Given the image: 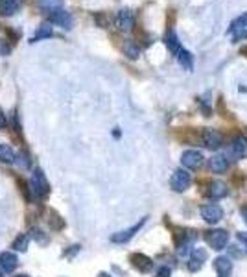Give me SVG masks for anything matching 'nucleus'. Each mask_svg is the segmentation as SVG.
I'll use <instances>...</instances> for the list:
<instances>
[{
    "instance_id": "nucleus-35",
    "label": "nucleus",
    "mask_w": 247,
    "mask_h": 277,
    "mask_svg": "<svg viewBox=\"0 0 247 277\" xmlns=\"http://www.w3.org/2000/svg\"><path fill=\"white\" fill-rule=\"evenodd\" d=\"M17 2H19V0H17ZM20 2H24V0H20Z\"/></svg>"
},
{
    "instance_id": "nucleus-15",
    "label": "nucleus",
    "mask_w": 247,
    "mask_h": 277,
    "mask_svg": "<svg viewBox=\"0 0 247 277\" xmlns=\"http://www.w3.org/2000/svg\"><path fill=\"white\" fill-rule=\"evenodd\" d=\"M17 255L11 253V251H4V253H0V266L4 270L6 273L13 272L15 268H17Z\"/></svg>"
},
{
    "instance_id": "nucleus-23",
    "label": "nucleus",
    "mask_w": 247,
    "mask_h": 277,
    "mask_svg": "<svg viewBox=\"0 0 247 277\" xmlns=\"http://www.w3.org/2000/svg\"><path fill=\"white\" fill-rule=\"evenodd\" d=\"M124 54L129 57V59H138V56H140V48H138V45H135L133 41H126L122 47Z\"/></svg>"
},
{
    "instance_id": "nucleus-21",
    "label": "nucleus",
    "mask_w": 247,
    "mask_h": 277,
    "mask_svg": "<svg viewBox=\"0 0 247 277\" xmlns=\"http://www.w3.org/2000/svg\"><path fill=\"white\" fill-rule=\"evenodd\" d=\"M245 28H247V11H245V13H242L240 17H238V19H234L233 23H231V26H229L227 32L229 33H234V35H236V33L243 32Z\"/></svg>"
},
{
    "instance_id": "nucleus-6",
    "label": "nucleus",
    "mask_w": 247,
    "mask_h": 277,
    "mask_svg": "<svg viewBox=\"0 0 247 277\" xmlns=\"http://www.w3.org/2000/svg\"><path fill=\"white\" fill-rule=\"evenodd\" d=\"M181 163H183V166L188 170L200 168L201 164H203V154L197 150H186L185 154L181 155Z\"/></svg>"
},
{
    "instance_id": "nucleus-9",
    "label": "nucleus",
    "mask_w": 247,
    "mask_h": 277,
    "mask_svg": "<svg viewBox=\"0 0 247 277\" xmlns=\"http://www.w3.org/2000/svg\"><path fill=\"white\" fill-rule=\"evenodd\" d=\"M48 20L52 24H57V26H61V28H72V17L68 11H65V8L63 10H56L52 11V13H48Z\"/></svg>"
},
{
    "instance_id": "nucleus-16",
    "label": "nucleus",
    "mask_w": 247,
    "mask_h": 277,
    "mask_svg": "<svg viewBox=\"0 0 247 277\" xmlns=\"http://www.w3.org/2000/svg\"><path fill=\"white\" fill-rule=\"evenodd\" d=\"M214 270L219 273V277H227L233 272V263L229 257H218L214 261Z\"/></svg>"
},
{
    "instance_id": "nucleus-4",
    "label": "nucleus",
    "mask_w": 247,
    "mask_h": 277,
    "mask_svg": "<svg viewBox=\"0 0 247 277\" xmlns=\"http://www.w3.org/2000/svg\"><path fill=\"white\" fill-rule=\"evenodd\" d=\"M229 157L234 161H240V159H245L247 157V139L245 137H236L231 146H229Z\"/></svg>"
},
{
    "instance_id": "nucleus-19",
    "label": "nucleus",
    "mask_w": 247,
    "mask_h": 277,
    "mask_svg": "<svg viewBox=\"0 0 247 277\" xmlns=\"http://www.w3.org/2000/svg\"><path fill=\"white\" fill-rule=\"evenodd\" d=\"M37 6L44 13H52L56 10H63L65 4H63V0H37Z\"/></svg>"
},
{
    "instance_id": "nucleus-30",
    "label": "nucleus",
    "mask_w": 247,
    "mask_h": 277,
    "mask_svg": "<svg viewBox=\"0 0 247 277\" xmlns=\"http://www.w3.org/2000/svg\"><path fill=\"white\" fill-rule=\"evenodd\" d=\"M243 39H247V30H243V32L236 33V35H234V41H233V42H240V41H243Z\"/></svg>"
},
{
    "instance_id": "nucleus-14",
    "label": "nucleus",
    "mask_w": 247,
    "mask_h": 277,
    "mask_svg": "<svg viewBox=\"0 0 247 277\" xmlns=\"http://www.w3.org/2000/svg\"><path fill=\"white\" fill-rule=\"evenodd\" d=\"M209 166H210V170H212L214 174H224L225 170H227V166H229V161H227V157H225V155L218 154V155H214V157H210Z\"/></svg>"
},
{
    "instance_id": "nucleus-31",
    "label": "nucleus",
    "mask_w": 247,
    "mask_h": 277,
    "mask_svg": "<svg viewBox=\"0 0 247 277\" xmlns=\"http://www.w3.org/2000/svg\"><path fill=\"white\" fill-rule=\"evenodd\" d=\"M238 240L242 242L243 246H245V249H247V233H238Z\"/></svg>"
},
{
    "instance_id": "nucleus-32",
    "label": "nucleus",
    "mask_w": 247,
    "mask_h": 277,
    "mask_svg": "<svg viewBox=\"0 0 247 277\" xmlns=\"http://www.w3.org/2000/svg\"><path fill=\"white\" fill-rule=\"evenodd\" d=\"M0 127H6V115L2 113V109H0Z\"/></svg>"
},
{
    "instance_id": "nucleus-29",
    "label": "nucleus",
    "mask_w": 247,
    "mask_h": 277,
    "mask_svg": "<svg viewBox=\"0 0 247 277\" xmlns=\"http://www.w3.org/2000/svg\"><path fill=\"white\" fill-rule=\"evenodd\" d=\"M170 275H171V272H170V268H168V266H162V268H159L157 277H170Z\"/></svg>"
},
{
    "instance_id": "nucleus-36",
    "label": "nucleus",
    "mask_w": 247,
    "mask_h": 277,
    "mask_svg": "<svg viewBox=\"0 0 247 277\" xmlns=\"http://www.w3.org/2000/svg\"><path fill=\"white\" fill-rule=\"evenodd\" d=\"M0 277H2V273H0Z\"/></svg>"
},
{
    "instance_id": "nucleus-22",
    "label": "nucleus",
    "mask_w": 247,
    "mask_h": 277,
    "mask_svg": "<svg viewBox=\"0 0 247 277\" xmlns=\"http://www.w3.org/2000/svg\"><path fill=\"white\" fill-rule=\"evenodd\" d=\"M50 37H52V26L48 23H44L39 26V30L34 33V37L30 39V42H37L41 41V39H50Z\"/></svg>"
},
{
    "instance_id": "nucleus-10",
    "label": "nucleus",
    "mask_w": 247,
    "mask_h": 277,
    "mask_svg": "<svg viewBox=\"0 0 247 277\" xmlns=\"http://www.w3.org/2000/svg\"><path fill=\"white\" fill-rule=\"evenodd\" d=\"M146 224V218H142V220L138 222V224H135L133 227H129V229L126 231H120V233H114L113 237H111V242H116V244H124V242H128V240H131L135 237V233H137L140 227Z\"/></svg>"
},
{
    "instance_id": "nucleus-24",
    "label": "nucleus",
    "mask_w": 247,
    "mask_h": 277,
    "mask_svg": "<svg viewBox=\"0 0 247 277\" xmlns=\"http://www.w3.org/2000/svg\"><path fill=\"white\" fill-rule=\"evenodd\" d=\"M15 159H17V157H15L13 150H11L10 146L0 144V161L6 164H11V163H15Z\"/></svg>"
},
{
    "instance_id": "nucleus-12",
    "label": "nucleus",
    "mask_w": 247,
    "mask_h": 277,
    "mask_svg": "<svg viewBox=\"0 0 247 277\" xmlns=\"http://www.w3.org/2000/svg\"><path fill=\"white\" fill-rule=\"evenodd\" d=\"M205 261H207V251H205L203 248L192 249L190 261H188V270H190V272H197V270H201Z\"/></svg>"
},
{
    "instance_id": "nucleus-28",
    "label": "nucleus",
    "mask_w": 247,
    "mask_h": 277,
    "mask_svg": "<svg viewBox=\"0 0 247 277\" xmlns=\"http://www.w3.org/2000/svg\"><path fill=\"white\" fill-rule=\"evenodd\" d=\"M11 45L8 41H4V39H0V56H10L11 54Z\"/></svg>"
},
{
    "instance_id": "nucleus-2",
    "label": "nucleus",
    "mask_w": 247,
    "mask_h": 277,
    "mask_svg": "<svg viewBox=\"0 0 247 277\" xmlns=\"http://www.w3.org/2000/svg\"><path fill=\"white\" fill-rule=\"evenodd\" d=\"M201 141L203 144L209 148V150H219L224 146V137L218 130H212V127H205L201 132Z\"/></svg>"
},
{
    "instance_id": "nucleus-7",
    "label": "nucleus",
    "mask_w": 247,
    "mask_h": 277,
    "mask_svg": "<svg viewBox=\"0 0 247 277\" xmlns=\"http://www.w3.org/2000/svg\"><path fill=\"white\" fill-rule=\"evenodd\" d=\"M200 212L205 218V222H209V224H218V222L224 218V209L219 205H216V203H212V205H203L200 209Z\"/></svg>"
},
{
    "instance_id": "nucleus-34",
    "label": "nucleus",
    "mask_w": 247,
    "mask_h": 277,
    "mask_svg": "<svg viewBox=\"0 0 247 277\" xmlns=\"http://www.w3.org/2000/svg\"><path fill=\"white\" fill-rule=\"evenodd\" d=\"M17 277H30V275H24V273H22V275H17Z\"/></svg>"
},
{
    "instance_id": "nucleus-3",
    "label": "nucleus",
    "mask_w": 247,
    "mask_h": 277,
    "mask_svg": "<svg viewBox=\"0 0 247 277\" xmlns=\"http://www.w3.org/2000/svg\"><path fill=\"white\" fill-rule=\"evenodd\" d=\"M205 240L207 244L214 249H224L229 242V235L225 229H210L205 233Z\"/></svg>"
},
{
    "instance_id": "nucleus-8",
    "label": "nucleus",
    "mask_w": 247,
    "mask_h": 277,
    "mask_svg": "<svg viewBox=\"0 0 247 277\" xmlns=\"http://www.w3.org/2000/svg\"><path fill=\"white\" fill-rule=\"evenodd\" d=\"M135 26V17L133 13L129 10H120L118 15H116V28L120 30V32H131Z\"/></svg>"
},
{
    "instance_id": "nucleus-17",
    "label": "nucleus",
    "mask_w": 247,
    "mask_h": 277,
    "mask_svg": "<svg viewBox=\"0 0 247 277\" xmlns=\"http://www.w3.org/2000/svg\"><path fill=\"white\" fill-rule=\"evenodd\" d=\"M164 42H166L168 50L171 52V56L177 57V54H179V52L183 50V47H181V42H179V39H177V35H176V32H174V30H170V32L166 33V37H164Z\"/></svg>"
},
{
    "instance_id": "nucleus-18",
    "label": "nucleus",
    "mask_w": 247,
    "mask_h": 277,
    "mask_svg": "<svg viewBox=\"0 0 247 277\" xmlns=\"http://www.w3.org/2000/svg\"><path fill=\"white\" fill-rule=\"evenodd\" d=\"M19 11V2L17 0H0V15L2 17H11Z\"/></svg>"
},
{
    "instance_id": "nucleus-26",
    "label": "nucleus",
    "mask_w": 247,
    "mask_h": 277,
    "mask_svg": "<svg viewBox=\"0 0 247 277\" xmlns=\"http://www.w3.org/2000/svg\"><path fill=\"white\" fill-rule=\"evenodd\" d=\"M17 163H19V166H22V168H28L30 166V157L26 152H20L19 155H17Z\"/></svg>"
},
{
    "instance_id": "nucleus-1",
    "label": "nucleus",
    "mask_w": 247,
    "mask_h": 277,
    "mask_svg": "<svg viewBox=\"0 0 247 277\" xmlns=\"http://www.w3.org/2000/svg\"><path fill=\"white\" fill-rule=\"evenodd\" d=\"M30 188H32V193L39 198H44L48 193H50V185H48L46 176L43 174V170L41 168H35L34 176L30 179Z\"/></svg>"
},
{
    "instance_id": "nucleus-5",
    "label": "nucleus",
    "mask_w": 247,
    "mask_h": 277,
    "mask_svg": "<svg viewBox=\"0 0 247 277\" xmlns=\"http://www.w3.org/2000/svg\"><path fill=\"white\" fill-rule=\"evenodd\" d=\"M170 187L176 193H185L186 188L190 187V174L186 170H176L170 179Z\"/></svg>"
},
{
    "instance_id": "nucleus-33",
    "label": "nucleus",
    "mask_w": 247,
    "mask_h": 277,
    "mask_svg": "<svg viewBox=\"0 0 247 277\" xmlns=\"http://www.w3.org/2000/svg\"><path fill=\"white\" fill-rule=\"evenodd\" d=\"M242 216H243V220H245V224H247V207H243V209H242Z\"/></svg>"
},
{
    "instance_id": "nucleus-13",
    "label": "nucleus",
    "mask_w": 247,
    "mask_h": 277,
    "mask_svg": "<svg viewBox=\"0 0 247 277\" xmlns=\"http://www.w3.org/2000/svg\"><path fill=\"white\" fill-rule=\"evenodd\" d=\"M131 264H133L135 268H137L138 272H150L153 268V263H152V259L150 257H146V255H142V253H135V255H131Z\"/></svg>"
},
{
    "instance_id": "nucleus-27",
    "label": "nucleus",
    "mask_w": 247,
    "mask_h": 277,
    "mask_svg": "<svg viewBox=\"0 0 247 277\" xmlns=\"http://www.w3.org/2000/svg\"><path fill=\"white\" fill-rule=\"evenodd\" d=\"M94 20H96V24H98L100 28H107V26H109V19H107L104 13H96Z\"/></svg>"
},
{
    "instance_id": "nucleus-25",
    "label": "nucleus",
    "mask_w": 247,
    "mask_h": 277,
    "mask_svg": "<svg viewBox=\"0 0 247 277\" xmlns=\"http://www.w3.org/2000/svg\"><path fill=\"white\" fill-rule=\"evenodd\" d=\"M28 242L30 239L26 235L17 237V240L13 242V249H17V251H26V249H28Z\"/></svg>"
},
{
    "instance_id": "nucleus-20",
    "label": "nucleus",
    "mask_w": 247,
    "mask_h": 277,
    "mask_svg": "<svg viewBox=\"0 0 247 277\" xmlns=\"http://www.w3.org/2000/svg\"><path fill=\"white\" fill-rule=\"evenodd\" d=\"M177 61H179V65L185 69V71H192L194 69V57H192V54L188 50H183L177 54Z\"/></svg>"
},
{
    "instance_id": "nucleus-11",
    "label": "nucleus",
    "mask_w": 247,
    "mask_h": 277,
    "mask_svg": "<svg viewBox=\"0 0 247 277\" xmlns=\"http://www.w3.org/2000/svg\"><path fill=\"white\" fill-rule=\"evenodd\" d=\"M227 194H229V188L224 181H212V183L209 185V188H207V196H209L210 200H214V202L225 198Z\"/></svg>"
}]
</instances>
